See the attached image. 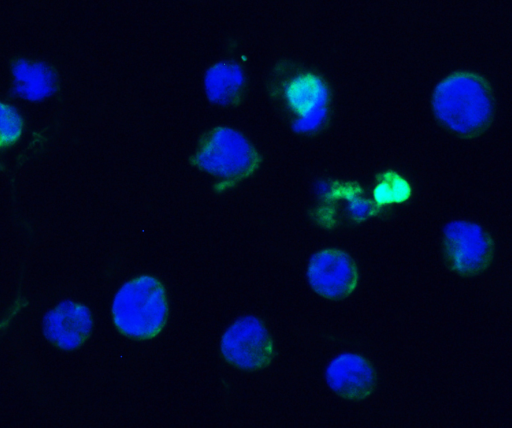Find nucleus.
I'll use <instances>...</instances> for the list:
<instances>
[{
	"label": "nucleus",
	"instance_id": "f257e3e1",
	"mask_svg": "<svg viewBox=\"0 0 512 428\" xmlns=\"http://www.w3.org/2000/svg\"><path fill=\"white\" fill-rule=\"evenodd\" d=\"M109 313L113 327L122 336L137 341L153 339L160 335L168 321L166 288L154 275H135L115 290Z\"/></svg>",
	"mask_w": 512,
	"mask_h": 428
},
{
	"label": "nucleus",
	"instance_id": "f03ea898",
	"mask_svg": "<svg viewBox=\"0 0 512 428\" xmlns=\"http://www.w3.org/2000/svg\"><path fill=\"white\" fill-rule=\"evenodd\" d=\"M431 106L434 116L446 129L462 136L482 131L494 113L488 83L467 71L442 78L433 89Z\"/></svg>",
	"mask_w": 512,
	"mask_h": 428
},
{
	"label": "nucleus",
	"instance_id": "7ed1b4c3",
	"mask_svg": "<svg viewBox=\"0 0 512 428\" xmlns=\"http://www.w3.org/2000/svg\"><path fill=\"white\" fill-rule=\"evenodd\" d=\"M191 163L222 190L233 188L253 176L260 167L261 155L243 131L218 125L206 131L197 142Z\"/></svg>",
	"mask_w": 512,
	"mask_h": 428
},
{
	"label": "nucleus",
	"instance_id": "20e7f679",
	"mask_svg": "<svg viewBox=\"0 0 512 428\" xmlns=\"http://www.w3.org/2000/svg\"><path fill=\"white\" fill-rule=\"evenodd\" d=\"M223 360L242 372L266 368L274 354L273 338L264 320L254 314H243L232 320L219 339Z\"/></svg>",
	"mask_w": 512,
	"mask_h": 428
},
{
	"label": "nucleus",
	"instance_id": "39448f33",
	"mask_svg": "<svg viewBox=\"0 0 512 428\" xmlns=\"http://www.w3.org/2000/svg\"><path fill=\"white\" fill-rule=\"evenodd\" d=\"M45 341L63 352H73L87 343L94 329L90 307L76 299H63L49 307L41 318Z\"/></svg>",
	"mask_w": 512,
	"mask_h": 428
},
{
	"label": "nucleus",
	"instance_id": "423d86ee",
	"mask_svg": "<svg viewBox=\"0 0 512 428\" xmlns=\"http://www.w3.org/2000/svg\"><path fill=\"white\" fill-rule=\"evenodd\" d=\"M11 98L27 105H41L54 99L61 88L56 67L48 60L29 55L15 57L8 67Z\"/></svg>",
	"mask_w": 512,
	"mask_h": 428
},
{
	"label": "nucleus",
	"instance_id": "0eeeda50",
	"mask_svg": "<svg viewBox=\"0 0 512 428\" xmlns=\"http://www.w3.org/2000/svg\"><path fill=\"white\" fill-rule=\"evenodd\" d=\"M445 252L452 268L461 274H475L489 263L492 244L487 232L477 223L453 220L443 231Z\"/></svg>",
	"mask_w": 512,
	"mask_h": 428
},
{
	"label": "nucleus",
	"instance_id": "6e6552de",
	"mask_svg": "<svg viewBox=\"0 0 512 428\" xmlns=\"http://www.w3.org/2000/svg\"><path fill=\"white\" fill-rule=\"evenodd\" d=\"M309 286L328 299L348 296L357 284V269L343 250L326 248L312 254L306 267Z\"/></svg>",
	"mask_w": 512,
	"mask_h": 428
},
{
	"label": "nucleus",
	"instance_id": "1a4fd4ad",
	"mask_svg": "<svg viewBox=\"0 0 512 428\" xmlns=\"http://www.w3.org/2000/svg\"><path fill=\"white\" fill-rule=\"evenodd\" d=\"M325 381L331 391L346 399L368 396L375 384V372L361 355L343 352L332 358L325 369Z\"/></svg>",
	"mask_w": 512,
	"mask_h": 428
},
{
	"label": "nucleus",
	"instance_id": "9d476101",
	"mask_svg": "<svg viewBox=\"0 0 512 428\" xmlns=\"http://www.w3.org/2000/svg\"><path fill=\"white\" fill-rule=\"evenodd\" d=\"M279 94L294 118L328 109V86L313 72L298 71L285 77L280 84Z\"/></svg>",
	"mask_w": 512,
	"mask_h": 428
},
{
	"label": "nucleus",
	"instance_id": "9b49d317",
	"mask_svg": "<svg viewBox=\"0 0 512 428\" xmlns=\"http://www.w3.org/2000/svg\"><path fill=\"white\" fill-rule=\"evenodd\" d=\"M245 85L242 68L235 62L220 61L211 65L203 79L207 99L217 106H230L240 98Z\"/></svg>",
	"mask_w": 512,
	"mask_h": 428
},
{
	"label": "nucleus",
	"instance_id": "f8f14e48",
	"mask_svg": "<svg viewBox=\"0 0 512 428\" xmlns=\"http://www.w3.org/2000/svg\"><path fill=\"white\" fill-rule=\"evenodd\" d=\"M26 132L27 120L21 105L12 98L0 96V153L20 144Z\"/></svg>",
	"mask_w": 512,
	"mask_h": 428
},
{
	"label": "nucleus",
	"instance_id": "ddd939ff",
	"mask_svg": "<svg viewBox=\"0 0 512 428\" xmlns=\"http://www.w3.org/2000/svg\"><path fill=\"white\" fill-rule=\"evenodd\" d=\"M374 195L379 203L400 202L408 197L409 185L398 175L392 174L377 184Z\"/></svg>",
	"mask_w": 512,
	"mask_h": 428
},
{
	"label": "nucleus",
	"instance_id": "4468645a",
	"mask_svg": "<svg viewBox=\"0 0 512 428\" xmlns=\"http://www.w3.org/2000/svg\"><path fill=\"white\" fill-rule=\"evenodd\" d=\"M328 109L316 111L304 116L296 117L292 122V130L298 134H309L317 131L324 124Z\"/></svg>",
	"mask_w": 512,
	"mask_h": 428
},
{
	"label": "nucleus",
	"instance_id": "2eb2a0df",
	"mask_svg": "<svg viewBox=\"0 0 512 428\" xmlns=\"http://www.w3.org/2000/svg\"><path fill=\"white\" fill-rule=\"evenodd\" d=\"M348 210L353 218L363 220L370 216L373 207L371 202L364 198L352 197L348 203Z\"/></svg>",
	"mask_w": 512,
	"mask_h": 428
}]
</instances>
